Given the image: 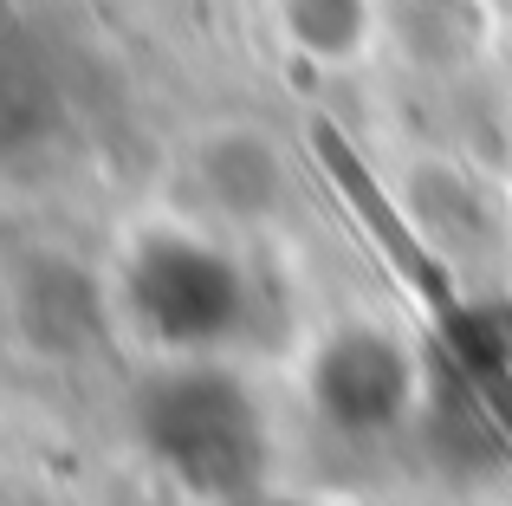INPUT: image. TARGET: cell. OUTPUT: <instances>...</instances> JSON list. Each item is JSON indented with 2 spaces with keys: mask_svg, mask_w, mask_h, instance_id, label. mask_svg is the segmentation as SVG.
<instances>
[{
  "mask_svg": "<svg viewBox=\"0 0 512 506\" xmlns=\"http://www.w3.org/2000/svg\"><path fill=\"white\" fill-rule=\"evenodd\" d=\"M143 435H150L156 461H169L175 481L195 494L234 500L260 481L266 422L247 403V390L214 364H175L169 377H156L150 403H143Z\"/></svg>",
  "mask_w": 512,
  "mask_h": 506,
  "instance_id": "cell-1",
  "label": "cell"
},
{
  "mask_svg": "<svg viewBox=\"0 0 512 506\" xmlns=\"http://www.w3.org/2000/svg\"><path fill=\"white\" fill-rule=\"evenodd\" d=\"M130 318L182 364H201L247 325V273L188 228H156L124 260Z\"/></svg>",
  "mask_w": 512,
  "mask_h": 506,
  "instance_id": "cell-2",
  "label": "cell"
},
{
  "mask_svg": "<svg viewBox=\"0 0 512 506\" xmlns=\"http://www.w3.org/2000/svg\"><path fill=\"white\" fill-rule=\"evenodd\" d=\"M415 364L389 331H338L312 357V403L344 435H383L409 416Z\"/></svg>",
  "mask_w": 512,
  "mask_h": 506,
  "instance_id": "cell-3",
  "label": "cell"
}]
</instances>
